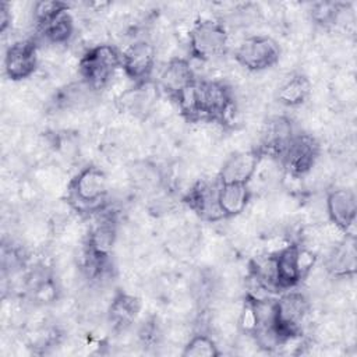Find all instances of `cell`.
Returning a JSON list of instances; mask_svg holds the SVG:
<instances>
[{"label": "cell", "mask_w": 357, "mask_h": 357, "mask_svg": "<svg viewBox=\"0 0 357 357\" xmlns=\"http://www.w3.org/2000/svg\"><path fill=\"white\" fill-rule=\"evenodd\" d=\"M251 199L248 184L240 183H219L218 202L223 218H234L243 213Z\"/></svg>", "instance_id": "obj_19"}, {"label": "cell", "mask_w": 357, "mask_h": 357, "mask_svg": "<svg viewBox=\"0 0 357 357\" xmlns=\"http://www.w3.org/2000/svg\"><path fill=\"white\" fill-rule=\"evenodd\" d=\"M70 8L67 3L59 0H42L33 4V20L38 28L50 21L60 11Z\"/></svg>", "instance_id": "obj_24"}, {"label": "cell", "mask_w": 357, "mask_h": 357, "mask_svg": "<svg viewBox=\"0 0 357 357\" xmlns=\"http://www.w3.org/2000/svg\"><path fill=\"white\" fill-rule=\"evenodd\" d=\"M121 67V53L107 43L89 47L79 59L78 73L86 88H105L117 68Z\"/></svg>", "instance_id": "obj_4"}, {"label": "cell", "mask_w": 357, "mask_h": 357, "mask_svg": "<svg viewBox=\"0 0 357 357\" xmlns=\"http://www.w3.org/2000/svg\"><path fill=\"white\" fill-rule=\"evenodd\" d=\"M250 279L252 286L258 290L259 294L268 296L275 293H282L278 275H276V264H275V254L257 257L250 262Z\"/></svg>", "instance_id": "obj_18"}, {"label": "cell", "mask_w": 357, "mask_h": 357, "mask_svg": "<svg viewBox=\"0 0 357 357\" xmlns=\"http://www.w3.org/2000/svg\"><path fill=\"white\" fill-rule=\"evenodd\" d=\"M190 54L199 61H212L229 50V33L225 25L212 18H198L188 32Z\"/></svg>", "instance_id": "obj_5"}, {"label": "cell", "mask_w": 357, "mask_h": 357, "mask_svg": "<svg viewBox=\"0 0 357 357\" xmlns=\"http://www.w3.org/2000/svg\"><path fill=\"white\" fill-rule=\"evenodd\" d=\"M278 283L282 291L294 289L314 264V255L300 248L298 244H287L275 252Z\"/></svg>", "instance_id": "obj_8"}, {"label": "cell", "mask_w": 357, "mask_h": 357, "mask_svg": "<svg viewBox=\"0 0 357 357\" xmlns=\"http://www.w3.org/2000/svg\"><path fill=\"white\" fill-rule=\"evenodd\" d=\"M43 38L56 45L67 43L74 33V20L70 14V8L60 11L45 25L38 28Z\"/></svg>", "instance_id": "obj_22"}, {"label": "cell", "mask_w": 357, "mask_h": 357, "mask_svg": "<svg viewBox=\"0 0 357 357\" xmlns=\"http://www.w3.org/2000/svg\"><path fill=\"white\" fill-rule=\"evenodd\" d=\"M107 176L98 166L81 169L68 184V199L81 212H99L107 195Z\"/></svg>", "instance_id": "obj_3"}, {"label": "cell", "mask_w": 357, "mask_h": 357, "mask_svg": "<svg viewBox=\"0 0 357 357\" xmlns=\"http://www.w3.org/2000/svg\"><path fill=\"white\" fill-rule=\"evenodd\" d=\"M141 311V300L132 294L119 291L107 308V319L116 331L130 328Z\"/></svg>", "instance_id": "obj_17"}, {"label": "cell", "mask_w": 357, "mask_h": 357, "mask_svg": "<svg viewBox=\"0 0 357 357\" xmlns=\"http://www.w3.org/2000/svg\"><path fill=\"white\" fill-rule=\"evenodd\" d=\"M326 271L335 278H344L356 272V248L354 241H342L336 244L326 257Z\"/></svg>", "instance_id": "obj_20"}, {"label": "cell", "mask_w": 357, "mask_h": 357, "mask_svg": "<svg viewBox=\"0 0 357 357\" xmlns=\"http://www.w3.org/2000/svg\"><path fill=\"white\" fill-rule=\"evenodd\" d=\"M174 100L188 121L226 124L230 123L234 112L231 89L222 81L197 78Z\"/></svg>", "instance_id": "obj_1"}, {"label": "cell", "mask_w": 357, "mask_h": 357, "mask_svg": "<svg viewBox=\"0 0 357 357\" xmlns=\"http://www.w3.org/2000/svg\"><path fill=\"white\" fill-rule=\"evenodd\" d=\"M343 3H331V1H321L315 3L311 8V18L319 25H329L333 24L342 11L340 7Z\"/></svg>", "instance_id": "obj_25"}, {"label": "cell", "mask_w": 357, "mask_h": 357, "mask_svg": "<svg viewBox=\"0 0 357 357\" xmlns=\"http://www.w3.org/2000/svg\"><path fill=\"white\" fill-rule=\"evenodd\" d=\"M219 181L201 178L184 195L183 202L202 220L216 222L223 219L218 202Z\"/></svg>", "instance_id": "obj_13"}, {"label": "cell", "mask_w": 357, "mask_h": 357, "mask_svg": "<svg viewBox=\"0 0 357 357\" xmlns=\"http://www.w3.org/2000/svg\"><path fill=\"white\" fill-rule=\"evenodd\" d=\"M117 237V220L112 212L99 211L85 245V266L93 276L102 275L110 259L112 250Z\"/></svg>", "instance_id": "obj_2"}, {"label": "cell", "mask_w": 357, "mask_h": 357, "mask_svg": "<svg viewBox=\"0 0 357 357\" xmlns=\"http://www.w3.org/2000/svg\"><path fill=\"white\" fill-rule=\"evenodd\" d=\"M319 142L312 135L296 132L279 162L290 176L301 177L312 169L319 156Z\"/></svg>", "instance_id": "obj_9"}, {"label": "cell", "mask_w": 357, "mask_h": 357, "mask_svg": "<svg viewBox=\"0 0 357 357\" xmlns=\"http://www.w3.org/2000/svg\"><path fill=\"white\" fill-rule=\"evenodd\" d=\"M294 134L293 123L289 117L273 116L264 123L254 149L261 158L268 156L279 160Z\"/></svg>", "instance_id": "obj_10"}, {"label": "cell", "mask_w": 357, "mask_h": 357, "mask_svg": "<svg viewBox=\"0 0 357 357\" xmlns=\"http://www.w3.org/2000/svg\"><path fill=\"white\" fill-rule=\"evenodd\" d=\"M156 61L155 46L146 40H137L121 53V68L137 85L149 82Z\"/></svg>", "instance_id": "obj_11"}, {"label": "cell", "mask_w": 357, "mask_h": 357, "mask_svg": "<svg viewBox=\"0 0 357 357\" xmlns=\"http://www.w3.org/2000/svg\"><path fill=\"white\" fill-rule=\"evenodd\" d=\"M38 67V45L33 39L11 43L4 53V73L11 81L29 78Z\"/></svg>", "instance_id": "obj_12"}, {"label": "cell", "mask_w": 357, "mask_h": 357, "mask_svg": "<svg viewBox=\"0 0 357 357\" xmlns=\"http://www.w3.org/2000/svg\"><path fill=\"white\" fill-rule=\"evenodd\" d=\"M236 61L248 71H264L272 68L280 59L278 42L268 35L245 38L234 52Z\"/></svg>", "instance_id": "obj_7"}, {"label": "cell", "mask_w": 357, "mask_h": 357, "mask_svg": "<svg viewBox=\"0 0 357 357\" xmlns=\"http://www.w3.org/2000/svg\"><path fill=\"white\" fill-rule=\"evenodd\" d=\"M194 70L187 59L173 57L162 68L158 79V86L166 95L176 99L184 89L195 82Z\"/></svg>", "instance_id": "obj_16"}, {"label": "cell", "mask_w": 357, "mask_h": 357, "mask_svg": "<svg viewBox=\"0 0 357 357\" xmlns=\"http://www.w3.org/2000/svg\"><path fill=\"white\" fill-rule=\"evenodd\" d=\"M326 212L331 222L343 233L349 234L356 222L357 201L350 188H335L326 195Z\"/></svg>", "instance_id": "obj_15"}, {"label": "cell", "mask_w": 357, "mask_h": 357, "mask_svg": "<svg viewBox=\"0 0 357 357\" xmlns=\"http://www.w3.org/2000/svg\"><path fill=\"white\" fill-rule=\"evenodd\" d=\"M261 156L257 153L254 148L248 151H236L226 158L222 167L219 169L216 180L220 184H248L252 176L255 174Z\"/></svg>", "instance_id": "obj_14"}, {"label": "cell", "mask_w": 357, "mask_h": 357, "mask_svg": "<svg viewBox=\"0 0 357 357\" xmlns=\"http://www.w3.org/2000/svg\"><path fill=\"white\" fill-rule=\"evenodd\" d=\"M11 26V8L10 4L3 1L0 4V32L4 33Z\"/></svg>", "instance_id": "obj_27"}, {"label": "cell", "mask_w": 357, "mask_h": 357, "mask_svg": "<svg viewBox=\"0 0 357 357\" xmlns=\"http://www.w3.org/2000/svg\"><path fill=\"white\" fill-rule=\"evenodd\" d=\"M132 177L135 178L137 183H139L141 185H149V184H158L159 181V174L155 166L146 165L141 166V167H134V173Z\"/></svg>", "instance_id": "obj_26"}, {"label": "cell", "mask_w": 357, "mask_h": 357, "mask_svg": "<svg viewBox=\"0 0 357 357\" xmlns=\"http://www.w3.org/2000/svg\"><path fill=\"white\" fill-rule=\"evenodd\" d=\"M307 312L308 300L301 291L289 289L275 298V328L283 344L301 333Z\"/></svg>", "instance_id": "obj_6"}, {"label": "cell", "mask_w": 357, "mask_h": 357, "mask_svg": "<svg viewBox=\"0 0 357 357\" xmlns=\"http://www.w3.org/2000/svg\"><path fill=\"white\" fill-rule=\"evenodd\" d=\"M183 357H218L220 356V350L218 349L215 340L204 333H197L185 343L183 351Z\"/></svg>", "instance_id": "obj_23"}, {"label": "cell", "mask_w": 357, "mask_h": 357, "mask_svg": "<svg viewBox=\"0 0 357 357\" xmlns=\"http://www.w3.org/2000/svg\"><path fill=\"white\" fill-rule=\"evenodd\" d=\"M311 95L310 78L301 73L290 75L278 89L276 99L286 107H297L304 105Z\"/></svg>", "instance_id": "obj_21"}]
</instances>
